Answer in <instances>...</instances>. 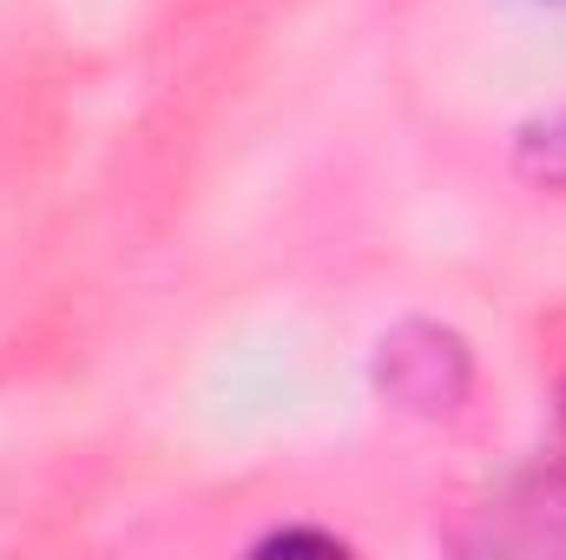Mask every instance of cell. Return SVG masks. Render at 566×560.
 I'll use <instances>...</instances> for the list:
<instances>
[{
	"label": "cell",
	"mask_w": 566,
	"mask_h": 560,
	"mask_svg": "<svg viewBox=\"0 0 566 560\" xmlns=\"http://www.w3.org/2000/svg\"><path fill=\"white\" fill-rule=\"evenodd\" d=\"M521 165H527L534 178H547V185H566V113L547 120V126H534V133L521 139Z\"/></svg>",
	"instance_id": "2"
},
{
	"label": "cell",
	"mask_w": 566,
	"mask_h": 560,
	"mask_svg": "<svg viewBox=\"0 0 566 560\" xmlns=\"http://www.w3.org/2000/svg\"><path fill=\"white\" fill-rule=\"evenodd\" d=\"M382 383L416 409H448L468 390V356L448 330H402L382 343Z\"/></svg>",
	"instance_id": "1"
}]
</instances>
